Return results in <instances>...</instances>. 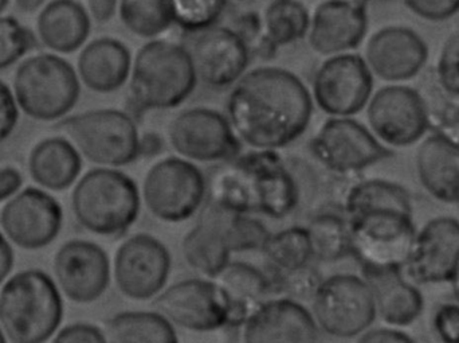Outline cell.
Returning a JSON list of instances; mask_svg holds the SVG:
<instances>
[{"label": "cell", "instance_id": "816d5d0a", "mask_svg": "<svg viewBox=\"0 0 459 343\" xmlns=\"http://www.w3.org/2000/svg\"><path fill=\"white\" fill-rule=\"evenodd\" d=\"M45 0H15L16 7L23 13H32L43 4Z\"/></svg>", "mask_w": 459, "mask_h": 343}, {"label": "cell", "instance_id": "d4e9b609", "mask_svg": "<svg viewBox=\"0 0 459 343\" xmlns=\"http://www.w3.org/2000/svg\"><path fill=\"white\" fill-rule=\"evenodd\" d=\"M132 61L131 50L120 40L97 38L78 57V77L96 93H112L128 83Z\"/></svg>", "mask_w": 459, "mask_h": 343}, {"label": "cell", "instance_id": "ab89813d", "mask_svg": "<svg viewBox=\"0 0 459 343\" xmlns=\"http://www.w3.org/2000/svg\"><path fill=\"white\" fill-rule=\"evenodd\" d=\"M266 272L272 279L275 296L297 302L312 299L323 280L317 269L313 268L310 264L290 272L275 271L266 267Z\"/></svg>", "mask_w": 459, "mask_h": 343}, {"label": "cell", "instance_id": "f5cc1de1", "mask_svg": "<svg viewBox=\"0 0 459 343\" xmlns=\"http://www.w3.org/2000/svg\"><path fill=\"white\" fill-rule=\"evenodd\" d=\"M450 288H452L453 296H455V302L459 303V267L455 277H453L452 282L449 283Z\"/></svg>", "mask_w": 459, "mask_h": 343}, {"label": "cell", "instance_id": "f1b7e54d", "mask_svg": "<svg viewBox=\"0 0 459 343\" xmlns=\"http://www.w3.org/2000/svg\"><path fill=\"white\" fill-rule=\"evenodd\" d=\"M37 29L43 45L56 53H73L91 34V16L75 0H53L40 11Z\"/></svg>", "mask_w": 459, "mask_h": 343}, {"label": "cell", "instance_id": "5bb4252c", "mask_svg": "<svg viewBox=\"0 0 459 343\" xmlns=\"http://www.w3.org/2000/svg\"><path fill=\"white\" fill-rule=\"evenodd\" d=\"M372 134L390 147H409L430 129L425 96L406 85H387L372 93L367 104Z\"/></svg>", "mask_w": 459, "mask_h": 343}, {"label": "cell", "instance_id": "277c9868", "mask_svg": "<svg viewBox=\"0 0 459 343\" xmlns=\"http://www.w3.org/2000/svg\"><path fill=\"white\" fill-rule=\"evenodd\" d=\"M64 314L61 290L39 269L13 275L0 290V328L13 343L48 342Z\"/></svg>", "mask_w": 459, "mask_h": 343}, {"label": "cell", "instance_id": "4fadbf2b", "mask_svg": "<svg viewBox=\"0 0 459 343\" xmlns=\"http://www.w3.org/2000/svg\"><path fill=\"white\" fill-rule=\"evenodd\" d=\"M372 93L374 75L356 53L326 57L313 75V104L328 118H353L367 108Z\"/></svg>", "mask_w": 459, "mask_h": 343}, {"label": "cell", "instance_id": "681fc988", "mask_svg": "<svg viewBox=\"0 0 459 343\" xmlns=\"http://www.w3.org/2000/svg\"><path fill=\"white\" fill-rule=\"evenodd\" d=\"M13 251L4 234L0 233V285L10 277L13 268Z\"/></svg>", "mask_w": 459, "mask_h": 343}, {"label": "cell", "instance_id": "11a10c76", "mask_svg": "<svg viewBox=\"0 0 459 343\" xmlns=\"http://www.w3.org/2000/svg\"><path fill=\"white\" fill-rule=\"evenodd\" d=\"M0 343H7V337L3 333L2 328H0Z\"/></svg>", "mask_w": 459, "mask_h": 343}, {"label": "cell", "instance_id": "30bf717a", "mask_svg": "<svg viewBox=\"0 0 459 343\" xmlns=\"http://www.w3.org/2000/svg\"><path fill=\"white\" fill-rule=\"evenodd\" d=\"M312 315L320 330L339 339L360 337L377 318L368 283L351 274L321 280L312 298Z\"/></svg>", "mask_w": 459, "mask_h": 343}, {"label": "cell", "instance_id": "e575fe53", "mask_svg": "<svg viewBox=\"0 0 459 343\" xmlns=\"http://www.w3.org/2000/svg\"><path fill=\"white\" fill-rule=\"evenodd\" d=\"M307 229L316 260L336 263L351 258L350 223L344 213H320L312 218Z\"/></svg>", "mask_w": 459, "mask_h": 343}, {"label": "cell", "instance_id": "8992f818", "mask_svg": "<svg viewBox=\"0 0 459 343\" xmlns=\"http://www.w3.org/2000/svg\"><path fill=\"white\" fill-rule=\"evenodd\" d=\"M81 155L100 167L120 169L142 156V135L136 119L115 108L88 110L59 124Z\"/></svg>", "mask_w": 459, "mask_h": 343}, {"label": "cell", "instance_id": "7dc6e473", "mask_svg": "<svg viewBox=\"0 0 459 343\" xmlns=\"http://www.w3.org/2000/svg\"><path fill=\"white\" fill-rule=\"evenodd\" d=\"M356 343H417L409 334L396 328H380L367 330Z\"/></svg>", "mask_w": 459, "mask_h": 343}, {"label": "cell", "instance_id": "74e56055", "mask_svg": "<svg viewBox=\"0 0 459 343\" xmlns=\"http://www.w3.org/2000/svg\"><path fill=\"white\" fill-rule=\"evenodd\" d=\"M228 0H172L174 21L188 34L217 26Z\"/></svg>", "mask_w": 459, "mask_h": 343}, {"label": "cell", "instance_id": "1f68e13d", "mask_svg": "<svg viewBox=\"0 0 459 343\" xmlns=\"http://www.w3.org/2000/svg\"><path fill=\"white\" fill-rule=\"evenodd\" d=\"M377 210H395L412 215V202L407 189L385 180H366L348 189L342 213L351 218Z\"/></svg>", "mask_w": 459, "mask_h": 343}, {"label": "cell", "instance_id": "b9f144b4", "mask_svg": "<svg viewBox=\"0 0 459 343\" xmlns=\"http://www.w3.org/2000/svg\"><path fill=\"white\" fill-rule=\"evenodd\" d=\"M437 84L442 91L459 96V31L450 35L439 54Z\"/></svg>", "mask_w": 459, "mask_h": 343}, {"label": "cell", "instance_id": "8fae6325", "mask_svg": "<svg viewBox=\"0 0 459 343\" xmlns=\"http://www.w3.org/2000/svg\"><path fill=\"white\" fill-rule=\"evenodd\" d=\"M309 151L320 166L337 175L356 174L394 155L353 118L326 119L309 140Z\"/></svg>", "mask_w": 459, "mask_h": 343}, {"label": "cell", "instance_id": "ffe728a7", "mask_svg": "<svg viewBox=\"0 0 459 343\" xmlns=\"http://www.w3.org/2000/svg\"><path fill=\"white\" fill-rule=\"evenodd\" d=\"M459 267V220L437 217L415 236L404 272L415 285H449Z\"/></svg>", "mask_w": 459, "mask_h": 343}, {"label": "cell", "instance_id": "f907efd6", "mask_svg": "<svg viewBox=\"0 0 459 343\" xmlns=\"http://www.w3.org/2000/svg\"><path fill=\"white\" fill-rule=\"evenodd\" d=\"M91 15L100 23H107L116 13L117 0H88Z\"/></svg>", "mask_w": 459, "mask_h": 343}, {"label": "cell", "instance_id": "ee69618b", "mask_svg": "<svg viewBox=\"0 0 459 343\" xmlns=\"http://www.w3.org/2000/svg\"><path fill=\"white\" fill-rule=\"evenodd\" d=\"M414 15L430 22H442L459 13V0H403Z\"/></svg>", "mask_w": 459, "mask_h": 343}, {"label": "cell", "instance_id": "6da1fadb", "mask_svg": "<svg viewBox=\"0 0 459 343\" xmlns=\"http://www.w3.org/2000/svg\"><path fill=\"white\" fill-rule=\"evenodd\" d=\"M315 104L304 81L280 66L247 70L230 91L226 116L242 145L280 151L307 132Z\"/></svg>", "mask_w": 459, "mask_h": 343}, {"label": "cell", "instance_id": "ac0fdd59", "mask_svg": "<svg viewBox=\"0 0 459 343\" xmlns=\"http://www.w3.org/2000/svg\"><path fill=\"white\" fill-rule=\"evenodd\" d=\"M64 212L50 194L27 188L8 199L0 212V226L8 242L26 251L48 247L61 233Z\"/></svg>", "mask_w": 459, "mask_h": 343}, {"label": "cell", "instance_id": "9a60e30c", "mask_svg": "<svg viewBox=\"0 0 459 343\" xmlns=\"http://www.w3.org/2000/svg\"><path fill=\"white\" fill-rule=\"evenodd\" d=\"M171 266L169 248L151 234L139 233L118 247L113 261V277L126 298L150 301L166 288Z\"/></svg>", "mask_w": 459, "mask_h": 343}, {"label": "cell", "instance_id": "f35d334b", "mask_svg": "<svg viewBox=\"0 0 459 343\" xmlns=\"http://www.w3.org/2000/svg\"><path fill=\"white\" fill-rule=\"evenodd\" d=\"M437 86L433 96L425 97L430 129L459 147V96L442 91L438 84Z\"/></svg>", "mask_w": 459, "mask_h": 343}, {"label": "cell", "instance_id": "484cf974", "mask_svg": "<svg viewBox=\"0 0 459 343\" xmlns=\"http://www.w3.org/2000/svg\"><path fill=\"white\" fill-rule=\"evenodd\" d=\"M214 280L228 301L229 326L245 325L259 307L277 298L266 269L243 261H230Z\"/></svg>", "mask_w": 459, "mask_h": 343}, {"label": "cell", "instance_id": "d590c367", "mask_svg": "<svg viewBox=\"0 0 459 343\" xmlns=\"http://www.w3.org/2000/svg\"><path fill=\"white\" fill-rule=\"evenodd\" d=\"M262 253L267 267L275 271L290 272L309 266L313 251L307 229L291 226L270 234Z\"/></svg>", "mask_w": 459, "mask_h": 343}, {"label": "cell", "instance_id": "db71d44e", "mask_svg": "<svg viewBox=\"0 0 459 343\" xmlns=\"http://www.w3.org/2000/svg\"><path fill=\"white\" fill-rule=\"evenodd\" d=\"M8 0H0V13H3L5 7H7Z\"/></svg>", "mask_w": 459, "mask_h": 343}, {"label": "cell", "instance_id": "9c48e42d", "mask_svg": "<svg viewBox=\"0 0 459 343\" xmlns=\"http://www.w3.org/2000/svg\"><path fill=\"white\" fill-rule=\"evenodd\" d=\"M140 191L153 217L167 224L185 223L206 204L207 178L194 162L167 156L151 166Z\"/></svg>", "mask_w": 459, "mask_h": 343}, {"label": "cell", "instance_id": "c3c4849f", "mask_svg": "<svg viewBox=\"0 0 459 343\" xmlns=\"http://www.w3.org/2000/svg\"><path fill=\"white\" fill-rule=\"evenodd\" d=\"M23 178L13 167H0V202L13 198L21 190Z\"/></svg>", "mask_w": 459, "mask_h": 343}, {"label": "cell", "instance_id": "3957f363", "mask_svg": "<svg viewBox=\"0 0 459 343\" xmlns=\"http://www.w3.org/2000/svg\"><path fill=\"white\" fill-rule=\"evenodd\" d=\"M128 84L132 108L148 112L180 107L199 81L185 43L156 38L134 54Z\"/></svg>", "mask_w": 459, "mask_h": 343}, {"label": "cell", "instance_id": "52a82bcc", "mask_svg": "<svg viewBox=\"0 0 459 343\" xmlns=\"http://www.w3.org/2000/svg\"><path fill=\"white\" fill-rule=\"evenodd\" d=\"M348 223L351 258L361 274L404 272L418 232L411 215L377 210L348 218Z\"/></svg>", "mask_w": 459, "mask_h": 343}, {"label": "cell", "instance_id": "f6af8a7d", "mask_svg": "<svg viewBox=\"0 0 459 343\" xmlns=\"http://www.w3.org/2000/svg\"><path fill=\"white\" fill-rule=\"evenodd\" d=\"M51 343H108L107 334L91 323H73L56 334Z\"/></svg>", "mask_w": 459, "mask_h": 343}, {"label": "cell", "instance_id": "8d00e7d4", "mask_svg": "<svg viewBox=\"0 0 459 343\" xmlns=\"http://www.w3.org/2000/svg\"><path fill=\"white\" fill-rule=\"evenodd\" d=\"M226 237L230 251L234 253L262 252L270 232L264 223L256 220L251 215H239V213H226L225 220Z\"/></svg>", "mask_w": 459, "mask_h": 343}, {"label": "cell", "instance_id": "9f6ffc18", "mask_svg": "<svg viewBox=\"0 0 459 343\" xmlns=\"http://www.w3.org/2000/svg\"><path fill=\"white\" fill-rule=\"evenodd\" d=\"M229 2V0H228ZM230 2H242V0H230Z\"/></svg>", "mask_w": 459, "mask_h": 343}, {"label": "cell", "instance_id": "bcb514c9", "mask_svg": "<svg viewBox=\"0 0 459 343\" xmlns=\"http://www.w3.org/2000/svg\"><path fill=\"white\" fill-rule=\"evenodd\" d=\"M18 123V104L8 86L0 81V143L4 142Z\"/></svg>", "mask_w": 459, "mask_h": 343}, {"label": "cell", "instance_id": "7c38bea8", "mask_svg": "<svg viewBox=\"0 0 459 343\" xmlns=\"http://www.w3.org/2000/svg\"><path fill=\"white\" fill-rule=\"evenodd\" d=\"M167 134L177 155L194 163H226L242 154V142L228 116L214 108L180 110L169 121Z\"/></svg>", "mask_w": 459, "mask_h": 343}, {"label": "cell", "instance_id": "d6986e66", "mask_svg": "<svg viewBox=\"0 0 459 343\" xmlns=\"http://www.w3.org/2000/svg\"><path fill=\"white\" fill-rule=\"evenodd\" d=\"M54 274L59 290L67 299L89 304L107 293L112 266L108 253L96 242L70 240L56 253Z\"/></svg>", "mask_w": 459, "mask_h": 343}, {"label": "cell", "instance_id": "2e32d148", "mask_svg": "<svg viewBox=\"0 0 459 343\" xmlns=\"http://www.w3.org/2000/svg\"><path fill=\"white\" fill-rule=\"evenodd\" d=\"M156 312L178 328L212 333L230 325L228 301L214 279H187L164 288Z\"/></svg>", "mask_w": 459, "mask_h": 343}, {"label": "cell", "instance_id": "ba28073f", "mask_svg": "<svg viewBox=\"0 0 459 343\" xmlns=\"http://www.w3.org/2000/svg\"><path fill=\"white\" fill-rule=\"evenodd\" d=\"M80 78L69 62L53 54L31 57L13 78L16 104L35 120L64 118L80 99Z\"/></svg>", "mask_w": 459, "mask_h": 343}, {"label": "cell", "instance_id": "60d3db41", "mask_svg": "<svg viewBox=\"0 0 459 343\" xmlns=\"http://www.w3.org/2000/svg\"><path fill=\"white\" fill-rule=\"evenodd\" d=\"M35 38L15 18L0 16V69L11 66L34 48Z\"/></svg>", "mask_w": 459, "mask_h": 343}, {"label": "cell", "instance_id": "7bdbcfd3", "mask_svg": "<svg viewBox=\"0 0 459 343\" xmlns=\"http://www.w3.org/2000/svg\"><path fill=\"white\" fill-rule=\"evenodd\" d=\"M433 330L441 343H459V303L439 304L433 315Z\"/></svg>", "mask_w": 459, "mask_h": 343}, {"label": "cell", "instance_id": "83f0119b", "mask_svg": "<svg viewBox=\"0 0 459 343\" xmlns=\"http://www.w3.org/2000/svg\"><path fill=\"white\" fill-rule=\"evenodd\" d=\"M374 294L377 314L391 328H407L417 322L425 309V299L417 285L404 272L363 275Z\"/></svg>", "mask_w": 459, "mask_h": 343}, {"label": "cell", "instance_id": "4316f807", "mask_svg": "<svg viewBox=\"0 0 459 343\" xmlns=\"http://www.w3.org/2000/svg\"><path fill=\"white\" fill-rule=\"evenodd\" d=\"M418 180L437 201L459 204V147L438 134L420 143L415 155Z\"/></svg>", "mask_w": 459, "mask_h": 343}, {"label": "cell", "instance_id": "4dcf8cb0", "mask_svg": "<svg viewBox=\"0 0 459 343\" xmlns=\"http://www.w3.org/2000/svg\"><path fill=\"white\" fill-rule=\"evenodd\" d=\"M32 180L48 189L62 191L80 177L82 159L72 142L64 137H48L32 148L29 158Z\"/></svg>", "mask_w": 459, "mask_h": 343}, {"label": "cell", "instance_id": "7a4b0ae2", "mask_svg": "<svg viewBox=\"0 0 459 343\" xmlns=\"http://www.w3.org/2000/svg\"><path fill=\"white\" fill-rule=\"evenodd\" d=\"M207 201L229 212L282 220L299 207L301 186L278 151L251 150L207 180Z\"/></svg>", "mask_w": 459, "mask_h": 343}, {"label": "cell", "instance_id": "5b68a950", "mask_svg": "<svg viewBox=\"0 0 459 343\" xmlns=\"http://www.w3.org/2000/svg\"><path fill=\"white\" fill-rule=\"evenodd\" d=\"M142 191L126 172L97 167L86 172L72 194L75 220L99 236L118 237L136 223L142 210Z\"/></svg>", "mask_w": 459, "mask_h": 343}, {"label": "cell", "instance_id": "836d02e7", "mask_svg": "<svg viewBox=\"0 0 459 343\" xmlns=\"http://www.w3.org/2000/svg\"><path fill=\"white\" fill-rule=\"evenodd\" d=\"M123 26L142 40L161 38L175 24L172 0H117Z\"/></svg>", "mask_w": 459, "mask_h": 343}, {"label": "cell", "instance_id": "cb8c5ba5", "mask_svg": "<svg viewBox=\"0 0 459 343\" xmlns=\"http://www.w3.org/2000/svg\"><path fill=\"white\" fill-rule=\"evenodd\" d=\"M228 210L206 201L198 223L186 234L182 253L186 264L206 279H215L231 261L225 220Z\"/></svg>", "mask_w": 459, "mask_h": 343}, {"label": "cell", "instance_id": "44dd1931", "mask_svg": "<svg viewBox=\"0 0 459 343\" xmlns=\"http://www.w3.org/2000/svg\"><path fill=\"white\" fill-rule=\"evenodd\" d=\"M368 30V13L363 0H323L310 13L307 40L318 56L352 53Z\"/></svg>", "mask_w": 459, "mask_h": 343}, {"label": "cell", "instance_id": "603a6c76", "mask_svg": "<svg viewBox=\"0 0 459 343\" xmlns=\"http://www.w3.org/2000/svg\"><path fill=\"white\" fill-rule=\"evenodd\" d=\"M312 312L289 298H273L243 325V343H318Z\"/></svg>", "mask_w": 459, "mask_h": 343}, {"label": "cell", "instance_id": "d6a6232c", "mask_svg": "<svg viewBox=\"0 0 459 343\" xmlns=\"http://www.w3.org/2000/svg\"><path fill=\"white\" fill-rule=\"evenodd\" d=\"M108 343H179L175 326L160 312H126L108 322Z\"/></svg>", "mask_w": 459, "mask_h": 343}, {"label": "cell", "instance_id": "e0dca14e", "mask_svg": "<svg viewBox=\"0 0 459 343\" xmlns=\"http://www.w3.org/2000/svg\"><path fill=\"white\" fill-rule=\"evenodd\" d=\"M185 45L199 83L212 89L231 88L247 72L253 57L250 46L234 27L220 24L191 34Z\"/></svg>", "mask_w": 459, "mask_h": 343}, {"label": "cell", "instance_id": "7402d4cb", "mask_svg": "<svg viewBox=\"0 0 459 343\" xmlns=\"http://www.w3.org/2000/svg\"><path fill=\"white\" fill-rule=\"evenodd\" d=\"M429 58L423 38L410 27L387 26L371 35L364 59L375 77L402 83L420 75Z\"/></svg>", "mask_w": 459, "mask_h": 343}, {"label": "cell", "instance_id": "f546056e", "mask_svg": "<svg viewBox=\"0 0 459 343\" xmlns=\"http://www.w3.org/2000/svg\"><path fill=\"white\" fill-rule=\"evenodd\" d=\"M261 37L253 54L273 57L275 51L305 40L310 11L301 0H270L261 15Z\"/></svg>", "mask_w": 459, "mask_h": 343}]
</instances>
